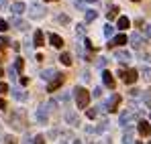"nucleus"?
I'll return each mask as SVG.
<instances>
[{"label": "nucleus", "instance_id": "f257e3e1", "mask_svg": "<svg viewBox=\"0 0 151 144\" xmlns=\"http://www.w3.org/2000/svg\"><path fill=\"white\" fill-rule=\"evenodd\" d=\"M74 96H76V104H78V108H88V104H90V94L84 89V87H76L74 89Z\"/></svg>", "mask_w": 151, "mask_h": 144}, {"label": "nucleus", "instance_id": "f03ea898", "mask_svg": "<svg viewBox=\"0 0 151 144\" xmlns=\"http://www.w3.org/2000/svg\"><path fill=\"white\" fill-rule=\"evenodd\" d=\"M35 118H37L39 124H47V120H49V108H47V104H43V106H39V108H37Z\"/></svg>", "mask_w": 151, "mask_h": 144}, {"label": "nucleus", "instance_id": "7ed1b4c3", "mask_svg": "<svg viewBox=\"0 0 151 144\" xmlns=\"http://www.w3.org/2000/svg\"><path fill=\"white\" fill-rule=\"evenodd\" d=\"M63 81H65V75H63V73H57V75H55V79H51V81H49L47 92H57V89L63 85Z\"/></svg>", "mask_w": 151, "mask_h": 144}, {"label": "nucleus", "instance_id": "20e7f679", "mask_svg": "<svg viewBox=\"0 0 151 144\" xmlns=\"http://www.w3.org/2000/svg\"><path fill=\"white\" fill-rule=\"evenodd\" d=\"M119 75H121V79H123L125 83H129V85H131V83H135V81H137L139 71H137V69H129V71H121Z\"/></svg>", "mask_w": 151, "mask_h": 144}, {"label": "nucleus", "instance_id": "39448f33", "mask_svg": "<svg viewBox=\"0 0 151 144\" xmlns=\"http://www.w3.org/2000/svg\"><path fill=\"white\" fill-rule=\"evenodd\" d=\"M119 104H121V96H119V94H114V96L110 97L104 106H106V110H108V112H119Z\"/></svg>", "mask_w": 151, "mask_h": 144}, {"label": "nucleus", "instance_id": "423d86ee", "mask_svg": "<svg viewBox=\"0 0 151 144\" xmlns=\"http://www.w3.org/2000/svg\"><path fill=\"white\" fill-rule=\"evenodd\" d=\"M131 122H135V112H123L119 116V124L121 126H129Z\"/></svg>", "mask_w": 151, "mask_h": 144}, {"label": "nucleus", "instance_id": "0eeeda50", "mask_svg": "<svg viewBox=\"0 0 151 144\" xmlns=\"http://www.w3.org/2000/svg\"><path fill=\"white\" fill-rule=\"evenodd\" d=\"M43 14H45V10H43L41 4H37V2L31 4V18H41Z\"/></svg>", "mask_w": 151, "mask_h": 144}, {"label": "nucleus", "instance_id": "6e6552de", "mask_svg": "<svg viewBox=\"0 0 151 144\" xmlns=\"http://www.w3.org/2000/svg\"><path fill=\"white\" fill-rule=\"evenodd\" d=\"M137 130H139L141 136H149V134H151V122L141 120V122H139V126H137Z\"/></svg>", "mask_w": 151, "mask_h": 144}, {"label": "nucleus", "instance_id": "1a4fd4ad", "mask_svg": "<svg viewBox=\"0 0 151 144\" xmlns=\"http://www.w3.org/2000/svg\"><path fill=\"white\" fill-rule=\"evenodd\" d=\"M102 81H104V85L108 87V89H114V79H112V73L110 71H102Z\"/></svg>", "mask_w": 151, "mask_h": 144}, {"label": "nucleus", "instance_id": "9d476101", "mask_svg": "<svg viewBox=\"0 0 151 144\" xmlns=\"http://www.w3.org/2000/svg\"><path fill=\"white\" fill-rule=\"evenodd\" d=\"M114 59L121 61V63H127V61H131V53H129V51H123V49H119V51L114 53Z\"/></svg>", "mask_w": 151, "mask_h": 144}, {"label": "nucleus", "instance_id": "9b49d317", "mask_svg": "<svg viewBox=\"0 0 151 144\" xmlns=\"http://www.w3.org/2000/svg\"><path fill=\"white\" fill-rule=\"evenodd\" d=\"M143 41H145V39H143L139 33H133V35H131V45H133L135 49H141V47H143Z\"/></svg>", "mask_w": 151, "mask_h": 144}, {"label": "nucleus", "instance_id": "f8f14e48", "mask_svg": "<svg viewBox=\"0 0 151 144\" xmlns=\"http://www.w3.org/2000/svg\"><path fill=\"white\" fill-rule=\"evenodd\" d=\"M49 43L55 49H61V47H63V39H61L59 35H55V33H51V35H49Z\"/></svg>", "mask_w": 151, "mask_h": 144}, {"label": "nucleus", "instance_id": "ddd939ff", "mask_svg": "<svg viewBox=\"0 0 151 144\" xmlns=\"http://www.w3.org/2000/svg\"><path fill=\"white\" fill-rule=\"evenodd\" d=\"M127 43V37L125 35H116L110 43H108V47H121V45H125Z\"/></svg>", "mask_w": 151, "mask_h": 144}, {"label": "nucleus", "instance_id": "4468645a", "mask_svg": "<svg viewBox=\"0 0 151 144\" xmlns=\"http://www.w3.org/2000/svg\"><path fill=\"white\" fill-rule=\"evenodd\" d=\"M25 10H27L25 2H14V4H12V8H10V12H12V14H23Z\"/></svg>", "mask_w": 151, "mask_h": 144}, {"label": "nucleus", "instance_id": "2eb2a0df", "mask_svg": "<svg viewBox=\"0 0 151 144\" xmlns=\"http://www.w3.org/2000/svg\"><path fill=\"white\" fill-rule=\"evenodd\" d=\"M33 41H35L37 47H43V45H45V35H43V31H37L35 37H33Z\"/></svg>", "mask_w": 151, "mask_h": 144}, {"label": "nucleus", "instance_id": "dca6fc26", "mask_svg": "<svg viewBox=\"0 0 151 144\" xmlns=\"http://www.w3.org/2000/svg\"><path fill=\"white\" fill-rule=\"evenodd\" d=\"M55 75H57V71H55V69H45V71L41 73V79L51 81V79H55Z\"/></svg>", "mask_w": 151, "mask_h": 144}, {"label": "nucleus", "instance_id": "f3484780", "mask_svg": "<svg viewBox=\"0 0 151 144\" xmlns=\"http://www.w3.org/2000/svg\"><path fill=\"white\" fill-rule=\"evenodd\" d=\"M65 122L72 124V126H78V124H80V118L76 116L74 112H68V114H65Z\"/></svg>", "mask_w": 151, "mask_h": 144}, {"label": "nucleus", "instance_id": "a211bd4d", "mask_svg": "<svg viewBox=\"0 0 151 144\" xmlns=\"http://www.w3.org/2000/svg\"><path fill=\"white\" fill-rule=\"evenodd\" d=\"M12 96H14V99H19V101H25L27 99V94L23 89H12Z\"/></svg>", "mask_w": 151, "mask_h": 144}, {"label": "nucleus", "instance_id": "6ab92c4d", "mask_svg": "<svg viewBox=\"0 0 151 144\" xmlns=\"http://www.w3.org/2000/svg\"><path fill=\"white\" fill-rule=\"evenodd\" d=\"M12 26H14V28H19V31H25L27 23H25V21H21V18H12Z\"/></svg>", "mask_w": 151, "mask_h": 144}, {"label": "nucleus", "instance_id": "aec40b11", "mask_svg": "<svg viewBox=\"0 0 151 144\" xmlns=\"http://www.w3.org/2000/svg\"><path fill=\"white\" fill-rule=\"evenodd\" d=\"M129 18H127V16H119V24H116V26H119V28H121V31H125V28H129Z\"/></svg>", "mask_w": 151, "mask_h": 144}, {"label": "nucleus", "instance_id": "412c9836", "mask_svg": "<svg viewBox=\"0 0 151 144\" xmlns=\"http://www.w3.org/2000/svg\"><path fill=\"white\" fill-rule=\"evenodd\" d=\"M96 16H98V12H96V10H86V23L96 21Z\"/></svg>", "mask_w": 151, "mask_h": 144}, {"label": "nucleus", "instance_id": "4be33fe9", "mask_svg": "<svg viewBox=\"0 0 151 144\" xmlns=\"http://www.w3.org/2000/svg\"><path fill=\"white\" fill-rule=\"evenodd\" d=\"M59 61H61L63 65H72V55H70V53H61Z\"/></svg>", "mask_w": 151, "mask_h": 144}, {"label": "nucleus", "instance_id": "5701e85b", "mask_svg": "<svg viewBox=\"0 0 151 144\" xmlns=\"http://www.w3.org/2000/svg\"><path fill=\"white\" fill-rule=\"evenodd\" d=\"M116 10H119V8H114V6H110V10H108V14H106V16H108L110 21H112V18H116V16H119V12H116Z\"/></svg>", "mask_w": 151, "mask_h": 144}, {"label": "nucleus", "instance_id": "b1692460", "mask_svg": "<svg viewBox=\"0 0 151 144\" xmlns=\"http://www.w3.org/2000/svg\"><path fill=\"white\" fill-rule=\"evenodd\" d=\"M112 33H114L112 24H106V26H104V37H108V39H110V37H112Z\"/></svg>", "mask_w": 151, "mask_h": 144}, {"label": "nucleus", "instance_id": "393cba45", "mask_svg": "<svg viewBox=\"0 0 151 144\" xmlns=\"http://www.w3.org/2000/svg\"><path fill=\"white\" fill-rule=\"evenodd\" d=\"M23 67H25V61L19 57V59H17V63H14V71H23Z\"/></svg>", "mask_w": 151, "mask_h": 144}, {"label": "nucleus", "instance_id": "a878e982", "mask_svg": "<svg viewBox=\"0 0 151 144\" xmlns=\"http://www.w3.org/2000/svg\"><path fill=\"white\" fill-rule=\"evenodd\" d=\"M141 73H143V77H145V79H151V69L147 67V65H143V67H141Z\"/></svg>", "mask_w": 151, "mask_h": 144}, {"label": "nucleus", "instance_id": "bb28decb", "mask_svg": "<svg viewBox=\"0 0 151 144\" xmlns=\"http://www.w3.org/2000/svg\"><path fill=\"white\" fill-rule=\"evenodd\" d=\"M123 144H133V132H131V130H127V134H125V140H123Z\"/></svg>", "mask_w": 151, "mask_h": 144}, {"label": "nucleus", "instance_id": "cd10ccee", "mask_svg": "<svg viewBox=\"0 0 151 144\" xmlns=\"http://www.w3.org/2000/svg\"><path fill=\"white\" fill-rule=\"evenodd\" d=\"M86 116H88V118H90V120H94V118H96V116H98V110H94V108H90V110H88V112H86Z\"/></svg>", "mask_w": 151, "mask_h": 144}, {"label": "nucleus", "instance_id": "c85d7f7f", "mask_svg": "<svg viewBox=\"0 0 151 144\" xmlns=\"http://www.w3.org/2000/svg\"><path fill=\"white\" fill-rule=\"evenodd\" d=\"M33 144H45V136H35L33 138Z\"/></svg>", "mask_w": 151, "mask_h": 144}, {"label": "nucleus", "instance_id": "c756f323", "mask_svg": "<svg viewBox=\"0 0 151 144\" xmlns=\"http://www.w3.org/2000/svg\"><path fill=\"white\" fill-rule=\"evenodd\" d=\"M6 45H10V41H8L6 37H2V39H0V51H2V49L6 47Z\"/></svg>", "mask_w": 151, "mask_h": 144}, {"label": "nucleus", "instance_id": "7c9ffc66", "mask_svg": "<svg viewBox=\"0 0 151 144\" xmlns=\"http://www.w3.org/2000/svg\"><path fill=\"white\" fill-rule=\"evenodd\" d=\"M4 144H17V138L14 136H6L4 138Z\"/></svg>", "mask_w": 151, "mask_h": 144}, {"label": "nucleus", "instance_id": "2f4dec72", "mask_svg": "<svg viewBox=\"0 0 151 144\" xmlns=\"http://www.w3.org/2000/svg\"><path fill=\"white\" fill-rule=\"evenodd\" d=\"M6 92H8V85L6 83H0V96H4Z\"/></svg>", "mask_w": 151, "mask_h": 144}, {"label": "nucleus", "instance_id": "473e14b6", "mask_svg": "<svg viewBox=\"0 0 151 144\" xmlns=\"http://www.w3.org/2000/svg\"><path fill=\"white\" fill-rule=\"evenodd\" d=\"M6 28H8V23L4 18H0V31H6Z\"/></svg>", "mask_w": 151, "mask_h": 144}, {"label": "nucleus", "instance_id": "72a5a7b5", "mask_svg": "<svg viewBox=\"0 0 151 144\" xmlns=\"http://www.w3.org/2000/svg\"><path fill=\"white\" fill-rule=\"evenodd\" d=\"M100 94H102V87H96V89L92 92V96H94V97H100Z\"/></svg>", "mask_w": 151, "mask_h": 144}, {"label": "nucleus", "instance_id": "f704fd0d", "mask_svg": "<svg viewBox=\"0 0 151 144\" xmlns=\"http://www.w3.org/2000/svg\"><path fill=\"white\" fill-rule=\"evenodd\" d=\"M76 33H78V35H84V24H78V26H76Z\"/></svg>", "mask_w": 151, "mask_h": 144}, {"label": "nucleus", "instance_id": "c9c22d12", "mask_svg": "<svg viewBox=\"0 0 151 144\" xmlns=\"http://www.w3.org/2000/svg\"><path fill=\"white\" fill-rule=\"evenodd\" d=\"M145 37H147V39H151V24H147V26H145Z\"/></svg>", "mask_w": 151, "mask_h": 144}, {"label": "nucleus", "instance_id": "e433bc0d", "mask_svg": "<svg viewBox=\"0 0 151 144\" xmlns=\"http://www.w3.org/2000/svg\"><path fill=\"white\" fill-rule=\"evenodd\" d=\"M96 65H98V67H104V65H106V59H104V57H100V61H98V63H96Z\"/></svg>", "mask_w": 151, "mask_h": 144}, {"label": "nucleus", "instance_id": "4c0bfd02", "mask_svg": "<svg viewBox=\"0 0 151 144\" xmlns=\"http://www.w3.org/2000/svg\"><path fill=\"white\" fill-rule=\"evenodd\" d=\"M23 144H33V138H31V136H25V138H23Z\"/></svg>", "mask_w": 151, "mask_h": 144}, {"label": "nucleus", "instance_id": "58836bf2", "mask_svg": "<svg viewBox=\"0 0 151 144\" xmlns=\"http://www.w3.org/2000/svg\"><path fill=\"white\" fill-rule=\"evenodd\" d=\"M4 108H6V101H4V99L0 97V110H4Z\"/></svg>", "mask_w": 151, "mask_h": 144}, {"label": "nucleus", "instance_id": "ea45409f", "mask_svg": "<svg viewBox=\"0 0 151 144\" xmlns=\"http://www.w3.org/2000/svg\"><path fill=\"white\" fill-rule=\"evenodd\" d=\"M72 144H82V140H74V142H72Z\"/></svg>", "mask_w": 151, "mask_h": 144}, {"label": "nucleus", "instance_id": "a19ab883", "mask_svg": "<svg viewBox=\"0 0 151 144\" xmlns=\"http://www.w3.org/2000/svg\"><path fill=\"white\" fill-rule=\"evenodd\" d=\"M4 4H6V0H0V6H4Z\"/></svg>", "mask_w": 151, "mask_h": 144}, {"label": "nucleus", "instance_id": "79ce46f5", "mask_svg": "<svg viewBox=\"0 0 151 144\" xmlns=\"http://www.w3.org/2000/svg\"><path fill=\"white\" fill-rule=\"evenodd\" d=\"M57 144H68V140H61V142H57Z\"/></svg>", "mask_w": 151, "mask_h": 144}, {"label": "nucleus", "instance_id": "37998d69", "mask_svg": "<svg viewBox=\"0 0 151 144\" xmlns=\"http://www.w3.org/2000/svg\"><path fill=\"white\" fill-rule=\"evenodd\" d=\"M86 2H98V0H86Z\"/></svg>", "mask_w": 151, "mask_h": 144}, {"label": "nucleus", "instance_id": "c03bdc74", "mask_svg": "<svg viewBox=\"0 0 151 144\" xmlns=\"http://www.w3.org/2000/svg\"><path fill=\"white\" fill-rule=\"evenodd\" d=\"M2 75H4V71H2V69H0V77H2Z\"/></svg>", "mask_w": 151, "mask_h": 144}, {"label": "nucleus", "instance_id": "a18cd8bd", "mask_svg": "<svg viewBox=\"0 0 151 144\" xmlns=\"http://www.w3.org/2000/svg\"><path fill=\"white\" fill-rule=\"evenodd\" d=\"M149 116H151V106H149Z\"/></svg>", "mask_w": 151, "mask_h": 144}, {"label": "nucleus", "instance_id": "49530a36", "mask_svg": "<svg viewBox=\"0 0 151 144\" xmlns=\"http://www.w3.org/2000/svg\"><path fill=\"white\" fill-rule=\"evenodd\" d=\"M135 144H141V142H135Z\"/></svg>", "mask_w": 151, "mask_h": 144}, {"label": "nucleus", "instance_id": "de8ad7c7", "mask_svg": "<svg viewBox=\"0 0 151 144\" xmlns=\"http://www.w3.org/2000/svg\"><path fill=\"white\" fill-rule=\"evenodd\" d=\"M135 2H139V0H135Z\"/></svg>", "mask_w": 151, "mask_h": 144}, {"label": "nucleus", "instance_id": "09e8293b", "mask_svg": "<svg viewBox=\"0 0 151 144\" xmlns=\"http://www.w3.org/2000/svg\"><path fill=\"white\" fill-rule=\"evenodd\" d=\"M149 144H151V140H149Z\"/></svg>", "mask_w": 151, "mask_h": 144}, {"label": "nucleus", "instance_id": "8fccbe9b", "mask_svg": "<svg viewBox=\"0 0 151 144\" xmlns=\"http://www.w3.org/2000/svg\"><path fill=\"white\" fill-rule=\"evenodd\" d=\"M47 2H49V0H47Z\"/></svg>", "mask_w": 151, "mask_h": 144}]
</instances>
